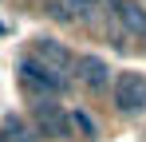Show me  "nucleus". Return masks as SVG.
<instances>
[{"instance_id": "obj_3", "label": "nucleus", "mask_w": 146, "mask_h": 142, "mask_svg": "<svg viewBox=\"0 0 146 142\" xmlns=\"http://www.w3.org/2000/svg\"><path fill=\"white\" fill-rule=\"evenodd\" d=\"M111 103H115L119 115H138V111H146V75L122 71L119 79H115V87H111Z\"/></svg>"}, {"instance_id": "obj_1", "label": "nucleus", "mask_w": 146, "mask_h": 142, "mask_svg": "<svg viewBox=\"0 0 146 142\" xmlns=\"http://www.w3.org/2000/svg\"><path fill=\"white\" fill-rule=\"evenodd\" d=\"M16 75H20V87H24L28 95H36V99H55V95L67 91V79L51 67V63H44L40 55H24V59L16 63Z\"/></svg>"}, {"instance_id": "obj_6", "label": "nucleus", "mask_w": 146, "mask_h": 142, "mask_svg": "<svg viewBox=\"0 0 146 142\" xmlns=\"http://www.w3.org/2000/svg\"><path fill=\"white\" fill-rule=\"evenodd\" d=\"M103 4L107 0H55V4H48V12L55 20H91Z\"/></svg>"}, {"instance_id": "obj_2", "label": "nucleus", "mask_w": 146, "mask_h": 142, "mask_svg": "<svg viewBox=\"0 0 146 142\" xmlns=\"http://www.w3.org/2000/svg\"><path fill=\"white\" fill-rule=\"evenodd\" d=\"M32 118H36V134L40 138H51V142H63L71 138V115L55 103V99H36L32 103Z\"/></svg>"}, {"instance_id": "obj_5", "label": "nucleus", "mask_w": 146, "mask_h": 142, "mask_svg": "<svg viewBox=\"0 0 146 142\" xmlns=\"http://www.w3.org/2000/svg\"><path fill=\"white\" fill-rule=\"evenodd\" d=\"M75 75L87 91H107L111 87V67L99 59V55H79L75 59Z\"/></svg>"}, {"instance_id": "obj_8", "label": "nucleus", "mask_w": 146, "mask_h": 142, "mask_svg": "<svg viewBox=\"0 0 146 142\" xmlns=\"http://www.w3.org/2000/svg\"><path fill=\"white\" fill-rule=\"evenodd\" d=\"M71 126L83 134V138H99V126H95V118L87 115V111H71Z\"/></svg>"}, {"instance_id": "obj_4", "label": "nucleus", "mask_w": 146, "mask_h": 142, "mask_svg": "<svg viewBox=\"0 0 146 142\" xmlns=\"http://www.w3.org/2000/svg\"><path fill=\"white\" fill-rule=\"evenodd\" d=\"M115 20L126 36L146 44V4L142 0H115Z\"/></svg>"}, {"instance_id": "obj_9", "label": "nucleus", "mask_w": 146, "mask_h": 142, "mask_svg": "<svg viewBox=\"0 0 146 142\" xmlns=\"http://www.w3.org/2000/svg\"><path fill=\"white\" fill-rule=\"evenodd\" d=\"M48 4H55V0H48Z\"/></svg>"}, {"instance_id": "obj_7", "label": "nucleus", "mask_w": 146, "mask_h": 142, "mask_svg": "<svg viewBox=\"0 0 146 142\" xmlns=\"http://www.w3.org/2000/svg\"><path fill=\"white\" fill-rule=\"evenodd\" d=\"M32 55H40L44 63H51L55 71H63V67H75V59H71V51L59 44V40H36V51Z\"/></svg>"}]
</instances>
